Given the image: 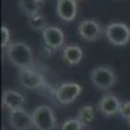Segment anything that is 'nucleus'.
Listing matches in <instances>:
<instances>
[{
	"mask_svg": "<svg viewBox=\"0 0 130 130\" xmlns=\"http://www.w3.org/2000/svg\"><path fill=\"white\" fill-rule=\"evenodd\" d=\"M126 122H127V125H129V126H130V118H129V120H127V121H126Z\"/></svg>",
	"mask_w": 130,
	"mask_h": 130,
	"instance_id": "aec40b11",
	"label": "nucleus"
},
{
	"mask_svg": "<svg viewBox=\"0 0 130 130\" xmlns=\"http://www.w3.org/2000/svg\"><path fill=\"white\" fill-rule=\"evenodd\" d=\"M46 0H18V8L25 16L39 13Z\"/></svg>",
	"mask_w": 130,
	"mask_h": 130,
	"instance_id": "4468645a",
	"label": "nucleus"
},
{
	"mask_svg": "<svg viewBox=\"0 0 130 130\" xmlns=\"http://www.w3.org/2000/svg\"><path fill=\"white\" fill-rule=\"evenodd\" d=\"M43 42L47 48L56 51L65 47V34L64 31L57 26H48L42 32Z\"/></svg>",
	"mask_w": 130,
	"mask_h": 130,
	"instance_id": "1a4fd4ad",
	"label": "nucleus"
},
{
	"mask_svg": "<svg viewBox=\"0 0 130 130\" xmlns=\"http://www.w3.org/2000/svg\"><path fill=\"white\" fill-rule=\"evenodd\" d=\"M18 82L27 90H40L47 86L44 77L34 68H27L18 72Z\"/></svg>",
	"mask_w": 130,
	"mask_h": 130,
	"instance_id": "0eeeda50",
	"label": "nucleus"
},
{
	"mask_svg": "<svg viewBox=\"0 0 130 130\" xmlns=\"http://www.w3.org/2000/svg\"><path fill=\"white\" fill-rule=\"evenodd\" d=\"M60 130H83V125L77 120V118H68L61 124Z\"/></svg>",
	"mask_w": 130,
	"mask_h": 130,
	"instance_id": "f3484780",
	"label": "nucleus"
},
{
	"mask_svg": "<svg viewBox=\"0 0 130 130\" xmlns=\"http://www.w3.org/2000/svg\"><path fill=\"white\" fill-rule=\"evenodd\" d=\"M62 60L67 62L70 67H74V65H78L82 59H83V50L77 46V44H70V46H65L62 48Z\"/></svg>",
	"mask_w": 130,
	"mask_h": 130,
	"instance_id": "ddd939ff",
	"label": "nucleus"
},
{
	"mask_svg": "<svg viewBox=\"0 0 130 130\" xmlns=\"http://www.w3.org/2000/svg\"><path fill=\"white\" fill-rule=\"evenodd\" d=\"M5 56L13 67L18 68V70L32 68L35 64L34 52L25 42H12L5 48Z\"/></svg>",
	"mask_w": 130,
	"mask_h": 130,
	"instance_id": "f257e3e1",
	"label": "nucleus"
},
{
	"mask_svg": "<svg viewBox=\"0 0 130 130\" xmlns=\"http://www.w3.org/2000/svg\"><path fill=\"white\" fill-rule=\"evenodd\" d=\"M35 130H56L57 120L52 108L48 105H38L31 112Z\"/></svg>",
	"mask_w": 130,
	"mask_h": 130,
	"instance_id": "7ed1b4c3",
	"label": "nucleus"
},
{
	"mask_svg": "<svg viewBox=\"0 0 130 130\" xmlns=\"http://www.w3.org/2000/svg\"><path fill=\"white\" fill-rule=\"evenodd\" d=\"M77 32L79 38H82L83 40L95 42L105 35V27H103V25L95 18H86L79 22Z\"/></svg>",
	"mask_w": 130,
	"mask_h": 130,
	"instance_id": "39448f33",
	"label": "nucleus"
},
{
	"mask_svg": "<svg viewBox=\"0 0 130 130\" xmlns=\"http://www.w3.org/2000/svg\"><path fill=\"white\" fill-rule=\"evenodd\" d=\"M27 25L31 30H34V31H40L43 32L50 25L47 24V20L46 17L43 16L40 12L39 13H35V14H31L27 17Z\"/></svg>",
	"mask_w": 130,
	"mask_h": 130,
	"instance_id": "dca6fc26",
	"label": "nucleus"
},
{
	"mask_svg": "<svg viewBox=\"0 0 130 130\" xmlns=\"http://www.w3.org/2000/svg\"><path fill=\"white\" fill-rule=\"evenodd\" d=\"M90 81L98 90L107 91L115 86L117 75L113 68L108 67V65H100V67H95L90 70Z\"/></svg>",
	"mask_w": 130,
	"mask_h": 130,
	"instance_id": "f03ea898",
	"label": "nucleus"
},
{
	"mask_svg": "<svg viewBox=\"0 0 130 130\" xmlns=\"http://www.w3.org/2000/svg\"><path fill=\"white\" fill-rule=\"evenodd\" d=\"M75 118L83 125V127L89 126L95 118V107L94 105H83L79 108V111Z\"/></svg>",
	"mask_w": 130,
	"mask_h": 130,
	"instance_id": "2eb2a0df",
	"label": "nucleus"
},
{
	"mask_svg": "<svg viewBox=\"0 0 130 130\" xmlns=\"http://www.w3.org/2000/svg\"><path fill=\"white\" fill-rule=\"evenodd\" d=\"M56 14L64 22H72L78 14L77 0H56Z\"/></svg>",
	"mask_w": 130,
	"mask_h": 130,
	"instance_id": "9b49d317",
	"label": "nucleus"
},
{
	"mask_svg": "<svg viewBox=\"0 0 130 130\" xmlns=\"http://www.w3.org/2000/svg\"><path fill=\"white\" fill-rule=\"evenodd\" d=\"M82 92V86L75 82H62L53 90V96L60 104H72Z\"/></svg>",
	"mask_w": 130,
	"mask_h": 130,
	"instance_id": "423d86ee",
	"label": "nucleus"
},
{
	"mask_svg": "<svg viewBox=\"0 0 130 130\" xmlns=\"http://www.w3.org/2000/svg\"><path fill=\"white\" fill-rule=\"evenodd\" d=\"M104 37L112 46H126L130 42V27L124 22H111L105 26Z\"/></svg>",
	"mask_w": 130,
	"mask_h": 130,
	"instance_id": "20e7f679",
	"label": "nucleus"
},
{
	"mask_svg": "<svg viewBox=\"0 0 130 130\" xmlns=\"http://www.w3.org/2000/svg\"><path fill=\"white\" fill-rule=\"evenodd\" d=\"M2 104L4 107V109L9 112L24 109L25 96L16 90H5L2 96Z\"/></svg>",
	"mask_w": 130,
	"mask_h": 130,
	"instance_id": "f8f14e48",
	"label": "nucleus"
},
{
	"mask_svg": "<svg viewBox=\"0 0 130 130\" xmlns=\"http://www.w3.org/2000/svg\"><path fill=\"white\" fill-rule=\"evenodd\" d=\"M120 116L126 121L130 118V100L122 102L121 108H120Z\"/></svg>",
	"mask_w": 130,
	"mask_h": 130,
	"instance_id": "6ab92c4d",
	"label": "nucleus"
},
{
	"mask_svg": "<svg viewBox=\"0 0 130 130\" xmlns=\"http://www.w3.org/2000/svg\"><path fill=\"white\" fill-rule=\"evenodd\" d=\"M0 32H2V48H7L10 43V31L7 26H2L0 27Z\"/></svg>",
	"mask_w": 130,
	"mask_h": 130,
	"instance_id": "a211bd4d",
	"label": "nucleus"
},
{
	"mask_svg": "<svg viewBox=\"0 0 130 130\" xmlns=\"http://www.w3.org/2000/svg\"><path fill=\"white\" fill-rule=\"evenodd\" d=\"M8 122L13 130H32L34 127V121L32 116L26 109H18L9 112Z\"/></svg>",
	"mask_w": 130,
	"mask_h": 130,
	"instance_id": "9d476101",
	"label": "nucleus"
},
{
	"mask_svg": "<svg viewBox=\"0 0 130 130\" xmlns=\"http://www.w3.org/2000/svg\"><path fill=\"white\" fill-rule=\"evenodd\" d=\"M122 102L113 94H104L96 104V109L105 117H112L120 115V108Z\"/></svg>",
	"mask_w": 130,
	"mask_h": 130,
	"instance_id": "6e6552de",
	"label": "nucleus"
}]
</instances>
